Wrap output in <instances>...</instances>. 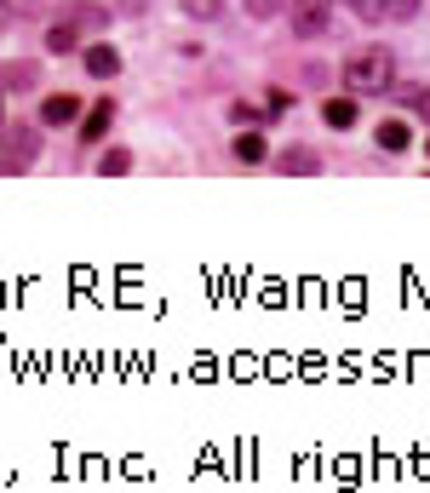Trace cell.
I'll return each mask as SVG.
<instances>
[{
    "label": "cell",
    "mask_w": 430,
    "mask_h": 493,
    "mask_svg": "<svg viewBox=\"0 0 430 493\" xmlns=\"http://www.w3.org/2000/svg\"><path fill=\"white\" fill-rule=\"evenodd\" d=\"M241 12L247 18H275V12H287V0H241Z\"/></svg>",
    "instance_id": "15"
},
{
    "label": "cell",
    "mask_w": 430,
    "mask_h": 493,
    "mask_svg": "<svg viewBox=\"0 0 430 493\" xmlns=\"http://www.w3.org/2000/svg\"><path fill=\"white\" fill-rule=\"evenodd\" d=\"M373 144L385 149V156H402V149L413 144V132H408V121H379L373 127Z\"/></svg>",
    "instance_id": "7"
},
{
    "label": "cell",
    "mask_w": 430,
    "mask_h": 493,
    "mask_svg": "<svg viewBox=\"0 0 430 493\" xmlns=\"http://www.w3.org/2000/svg\"><path fill=\"white\" fill-rule=\"evenodd\" d=\"M287 12H293V35L299 40H316L333 29V0H287Z\"/></svg>",
    "instance_id": "2"
},
{
    "label": "cell",
    "mask_w": 430,
    "mask_h": 493,
    "mask_svg": "<svg viewBox=\"0 0 430 493\" xmlns=\"http://www.w3.org/2000/svg\"><path fill=\"white\" fill-rule=\"evenodd\" d=\"M345 86H350V98H373V92H390L396 86V52L390 46H367V52H356L345 64Z\"/></svg>",
    "instance_id": "1"
},
{
    "label": "cell",
    "mask_w": 430,
    "mask_h": 493,
    "mask_svg": "<svg viewBox=\"0 0 430 493\" xmlns=\"http://www.w3.org/2000/svg\"><path fill=\"white\" fill-rule=\"evenodd\" d=\"M264 156H270L264 132H253V127H247V132L236 138V161H247V166H258V161H264Z\"/></svg>",
    "instance_id": "11"
},
{
    "label": "cell",
    "mask_w": 430,
    "mask_h": 493,
    "mask_svg": "<svg viewBox=\"0 0 430 493\" xmlns=\"http://www.w3.org/2000/svg\"><path fill=\"white\" fill-rule=\"evenodd\" d=\"M75 115H81V98H75V92H52V98L40 103V121H46V127H69Z\"/></svg>",
    "instance_id": "5"
},
{
    "label": "cell",
    "mask_w": 430,
    "mask_h": 493,
    "mask_svg": "<svg viewBox=\"0 0 430 493\" xmlns=\"http://www.w3.org/2000/svg\"><path fill=\"white\" fill-rule=\"evenodd\" d=\"M229 121H236V127H258V121H270V115L253 110V103H229Z\"/></svg>",
    "instance_id": "16"
},
{
    "label": "cell",
    "mask_w": 430,
    "mask_h": 493,
    "mask_svg": "<svg viewBox=\"0 0 430 493\" xmlns=\"http://www.w3.org/2000/svg\"><path fill=\"white\" fill-rule=\"evenodd\" d=\"M275 173L310 178V173H321V156H310V149H287V156H275Z\"/></svg>",
    "instance_id": "8"
},
{
    "label": "cell",
    "mask_w": 430,
    "mask_h": 493,
    "mask_svg": "<svg viewBox=\"0 0 430 493\" xmlns=\"http://www.w3.org/2000/svg\"><path fill=\"white\" fill-rule=\"evenodd\" d=\"M81 46V29H75L69 18H58L52 29H46V52H75Z\"/></svg>",
    "instance_id": "10"
},
{
    "label": "cell",
    "mask_w": 430,
    "mask_h": 493,
    "mask_svg": "<svg viewBox=\"0 0 430 493\" xmlns=\"http://www.w3.org/2000/svg\"><path fill=\"white\" fill-rule=\"evenodd\" d=\"M0 127H6V92H0Z\"/></svg>",
    "instance_id": "22"
},
{
    "label": "cell",
    "mask_w": 430,
    "mask_h": 493,
    "mask_svg": "<svg viewBox=\"0 0 430 493\" xmlns=\"http://www.w3.org/2000/svg\"><path fill=\"white\" fill-rule=\"evenodd\" d=\"M110 127H115V98H98V103H92V110L81 115V144L92 149V144H98V138L110 132Z\"/></svg>",
    "instance_id": "3"
},
{
    "label": "cell",
    "mask_w": 430,
    "mask_h": 493,
    "mask_svg": "<svg viewBox=\"0 0 430 493\" xmlns=\"http://www.w3.org/2000/svg\"><path fill=\"white\" fill-rule=\"evenodd\" d=\"M81 64H86V75H121V52L110 40H86L81 46Z\"/></svg>",
    "instance_id": "4"
},
{
    "label": "cell",
    "mask_w": 430,
    "mask_h": 493,
    "mask_svg": "<svg viewBox=\"0 0 430 493\" xmlns=\"http://www.w3.org/2000/svg\"><path fill=\"white\" fill-rule=\"evenodd\" d=\"M64 18H69L75 29H81V35H86V29L98 35V29L110 23V12H103V6H86V0H75V6H64Z\"/></svg>",
    "instance_id": "9"
},
{
    "label": "cell",
    "mask_w": 430,
    "mask_h": 493,
    "mask_svg": "<svg viewBox=\"0 0 430 493\" xmlns=\"http://www.w3.org/2000/svg\"><path fill=\"white\" fill-rule=\"evenodd\" d=\"M356 98H321V121H327V127L333 132H350V127H356Z\"/></svg>",
    "instance_id": "6"
},
{
    "label": "cell",
    "mask_w": 430,
    "mask_h": 493,
    "mask_svg": "<svg viewBox=\"0 0 430 493\" xmlns=\"http://www.w3.org/2000/svg\"><path fill=\"white\" fill-rule=\"evenodd\" d=\"M287 110H293V92H287V86H270V98H264V115H270V121H282Z\"/></svg>",
    "instance_id": "14"
},
{
    "label": "cell",
    "mask_w": 430,
    "mask_h": 493,
    "mask_svg": "<svg viewBox=\"0 0 430 493\" xmlns=\"http://www.w3.org/2000/svg\"><path fill=\"white\" fill-rule=\"evenodd\" d=\"M345 6H356L362 23H385V6H379V0H345Z\"/></svg>",
    "instance_id": "18"
},
{
    "label": "cell",
    "mask_w": 430,
    "mask_h": 493,
    "mask_svg": "<svg viewBox=\"0 0 430 493\" xmlns=\"http://www.w3.org/2000/svg\"><path fill=\"white\" fill-rule=\"evenodd\" d=\"M121 173H132V156L127 149H110V156H103V178H121Z\"/></svg>",
    "instance_id": "17"
},
{
    "label": "cell",
    "mask_w": 430,
    "mask_h": 493,
    "mask_svg": "<svg viewBox=\"0 0 430 493\" xmlns=\"http://www.w3.org/2000/svg\"><path fill=\"white\" fill-rule=\"evenodd\" d=\"M379 6H385V23H413L425 0H379Z\"/></svg>",
    "instance_id": "13"
},
{
    "label": "cell",
    "mask_w": 430,
    "mask_h": 493,
    "mask_svg": "<svg viewBox=\"0 0 430 493\" xmlns=\"http://www.w3.org/2000/svg\"><path fill=\"white\" fill-rule=\"evenodd\" d=\"M425 149H430V144H425Z\"/></svg>",
    "instance_id": "23"
},
{
    "label": "cell",
    "mask_w": 430,
    "mask_h": 493,
    "mask_svg": "<svg viewBox=\"0 0 430 493\" xmlns=\"http://www.w3.org/2000/svg\"><path fill=\"white\" fill-rule=\"evenodd\" d=\"M413 110H419V115H425V121H430V86H425V92H419V103H413Z\"/></svg>",
    "instance_id": "20"
},
{
    "label": "cell",
    "mask_w": 430,
    "mask_h": 493,
    "mask_svg": "<svg viewBox=\"0 0 430 493\" xmlns=\"http://www.w3.org/2000/svg\"><path fill=\"white\" fill-rule=\"evenodd\" d=\"M229 12V0H184V18H195V23H219Z\"/></svg>",
    "instance_id": "12"
},
{
    "label": "cell",
    "mask_w": 430,
    "mask_h": 493,
    "mask_svg": "<svg viewBox=\"0 0 430 493\" xmlns=\"http://www.w3.org/2000/svg\"><path fill=\"white\" fill-rule=\"evenodd\" d=\"M6 18H12V0H0V29H6Z\"/></svg>",
    "instance_id": "21"
},
{
    "label": "cell",
    "mask_w": 430,
    "mask_h": 493,
    "mask_svg": "<svg viewBox=\"0 0 430 493\" xmlns=\"http://www.w3.org/2000/svg\"><path fill=\"white\" fill-rule=\"evenodd\" d=\"M115 12H132L138 18V12H149V0H115Z\"/></svg>",
    "instance_id": "19"
}]
</instances>
